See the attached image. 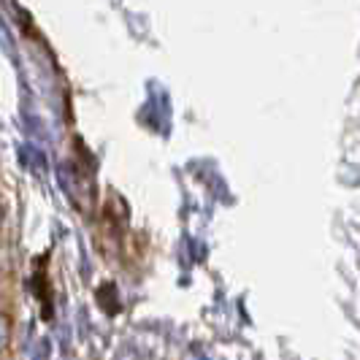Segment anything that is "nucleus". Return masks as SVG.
I'll list each match as a JSON object with an SVG mask.
<instances>
[{
    "mask_svg": "<svg viewBox=\"0 0 360 360\" xmlns=\"http://www.w3.org/2000/svg\"><path fill=\"white\" fill-rule=\"evenodd\" d=\"M8 344H11V323H8V317L0 314V352H3Z\"/></svg>",
    "mask_w": 360,
    "mask_h": 360,
    "instance_id": "1",
    "label": "nucleus"
},
{
    "mask_svg": "<svg viewBox=\"0 0 360 360\" xmlns=\"http://www.w3.org/2000/svg\"><path fill=\"white\" fill-rule=\"evenodd\" d=\"M0 222H3V212H0Z\"/></svg>",
    "mask_w": 360,
    "mask_h": 360,
    "instance_id": "2",
    "label": "nucleus"
}]
</instances>
